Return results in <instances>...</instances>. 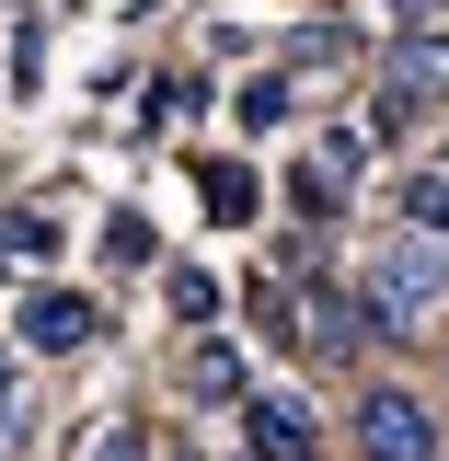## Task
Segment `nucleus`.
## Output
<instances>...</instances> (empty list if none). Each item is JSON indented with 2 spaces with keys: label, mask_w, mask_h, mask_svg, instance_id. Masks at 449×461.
I'll return each instance as SVG.
<instances>
[{
  "label": "nucleus",
  "mask_w": 449,
  "mask_h": 461,
  "mask_svg": "<svg viewBox=\"0 0 449 461\" xmlns=\"http://www.w3.org/2000/svg\"><path fill=\"white\" fill-rule=\"evenodd\" d=\"M438 300H449V242H427V230H392V254L369 266V300H357V312H369L381 335H415Z\"/></svg>",
  "instance_id": "nucleus-1"
},
{
  "label": "nucleus",
  "mask_w": 449,
  "mask_h": 461,
  "mask_svg": "<svg viewBox=\"0 0 449 461\" xmlns=\"http://www.w3.org/2000/svg\"><path fill=\"white\" fill-rule=\"evenodd\" d=\"M357 461H438V427L415 393H369L357 403Z\"/></svg>",
  "instance_id": "nucleus-2"
},
{
  "label": "nucleus",
  "mask_w": 449,
  "mask_h": 461,
  "mask_svg": "<svg viewBox=\"0 0 449 461\" xmlns=\"http://www.w3.org/2000/svg\"><path fill=\"white\" fill-rule=\"evenodd\" d=\"M93 323H104V312H93L81 288H35V300H23V346H35V357H81Z\"/></svg>",
  "instance_id": "nucleus-3"
},
{
  "label": "nucleus",
  "mask_w": 449,
  "mask_h": 461,
  "mask_svg": "<svg viewBox=\"0 0 449 461\" xmlns=\"http://www.w3.org/2000/svg\"><path fill=\"white\" fill-rule=\"evenodd\" d=\"M242 415H254V438H265V461H311V393H242Z\"/></svg>",
  "instance_id": "nucleus-4"
},
{
  "label": "nucleus",
  "mask_w": 449,
  "mask_h": 461,
  "mask_svg": "<svg viewBox=\"0 0 449 461\" xmlns=\"http://www.w3.org/2000/svg\"><path fill=\"white\" fill-rule=\"evenodd\" d=\"M392 208H403V220H415V230H427V242H449V162H427V173H403V185H392Z\"/></svg>",
  "instance_id": "nucleus-5"
},
{
  "label": "nucleus",
  "mask_w": 449,
  "mask_h": 461,
  "mask_svg": "<svg viewBox=\"0 0 449 461\" xmlns=\"http://www.w3.org/2000/svg\"><path fill=\"white\" fill-rule=\"evenodd\" d=\"M184 393H208V403H242L254 381H242V357H230L220 335H196V357H184Z\"/></svg>",
  "instance_id": "nucleus-6"
},
{
  "label": "nucleus",
  "mask_w": 449,
  "mask_h": 461,
  "mask_svg": "<svg viewBox=\"0 0 449 461\" xmlns=\"http://www.w3.org/2000/svg\"><path fill=\"white\" fill-rule=\"evenodd\" d=\"M392 81H403V93H427V104H438V93H449V35H415V47L392 58Z\"/></svg>",
  "instance_id": "nucleus-7"
},
{
  "label": "nucleus",
  "mask_w": 449,
  "mask_h": 461,
  "mask_svg": "<svg viewBox=\"0 0 449 461\" xmlns=\"http://www.w3.org/2000/svg\"><path fill=\"white\" fill-rule=\"evenodd\" d=\"M47 254H58V230H47V220H0V266H12V277H35Z\"/></svg>",
  "instance_id": "nucleus-8"
},
{
  "label": "nucleus",
  "mask_w": 449,
  "mask_h": 461,
  "mask_svg": "<svg viewBox=\"0 0 449 461\" xmlns=\"http://www.w3.org/2000/svg\"><path fill=\"white\" fill-rule=\"evenodd\" d=\"M173 312H184V323H220V277H208V266H173Z\"/></svg>",
  "instance_id": "nucleus-9"
},
{
  "label": "nucleus",
  "mask_w": 449,
  "mask_h": 461,
  "mask_svg": "<svg viewBox=\"0 0 449 461\" xmlns=\"http://www.w3.org/2000/svg\"><path fill=\"white\" fill-rule=\"evenodd\" d=\"M196 185H208V208H220V220H254V173H242V162H208Z\"/></svg>",
  "instance_id": "nucleus-10"
}]
</instances>
